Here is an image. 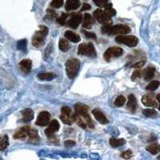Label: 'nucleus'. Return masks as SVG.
Returning <instances> with one entry per match:
<instances>
[{
	"label": "nucleus",
	"mask_w": 160,
	"mask_h": 160,
	"mask_svg": "<svg viewBox=\"0 0 160 160\" xmlns=\"http://www.w3.org/2000/svg\"><path fill=\"white\" fill-rule=\"evenodd\" d=\"M75 112L74 114V119L79 127L83 129L89 127L94 128L91 118L88 114V108L83 104L78 103L75 105Z\"/></svg>",
	"instance_id": "obj_1"
},
{
	"label": "nucleus",
	"mask_w": 160,
	"mask_h": 160,
	"mask_svg": "<svg viewBox=\"0 0 160 160\" xmlns=\"http://www.w3.org/2000/svg\"><path fill=\"white\" fill-rule=\"evenodd\" d=\"M131 31V28L127 25H116L113 27L105 26L102 28V32L109 35H126V34H129Z\"/></svg>",
	"instance_id": "obj_2"
},
{
	"label": "nucleus",
	"mask_w": 160,
	"mask_h": 160,
	"mask_svg": "<svg viewBox=\"0 0 160 160\" xmlns=\"http://www.w3.org/2000/svg\"><path fill=\"white\" fill-rule=\"evenodd\" d=\"M80 62L77 58H70L66 62V73L70 78H74L79 70Z\"/></svg>",
	"instance_id": "obj_3"
},
{
	"label": "nucleus",
	"mask_w": 160,
	"mask_h": 160,
	"mask_svg": "<svg viewBox=\"0 0 160 160\" xmlns=\"http://www.w3.org/2000/svg\"><path fill=\"white\" fill-rule=\"evenodd\" d=\"M78 54L81 55H87V56L95 58L96 57V51L93 43L89 42L88 44L81 43L78 46Z\"/></svg>",
	"instance_id": "obj_4"
},
{
	"label": "nucleus",
	"mask_w": 160,
	"mask_h": 160,
	"mask_svg": "<svg viewBox=\"0 0 160 160\" xmlns=\"http://www.w3.org/2000/svg\"><path fill=\"white\" fill-rule=\"evenodd\" d=\"M115 41L118 43L124 44V45H127L128 47H135V46L138 44V38H136L134 35H128V36H125V35H118L115 38Z\"/></svg>",
	"instance_id": "obj_5"
},
{
	"label": "nucleus",
	"mask_w": 160,
	"mask_h": 160,
	"mask_svg": "<svg viewBox=\"0 0 160 160\" xmlns=\"http://www.w3.org/2000/svg\"><path fill=\"white\" fill-rule=\"evenodd\" d=\"M93 15H94L95 19L101 24H104L105 26H110L112 23V19L111 18V17L107 15V13L102 10H96L95 11H94Z\"/></svg>",
	"instance_id": "obj_6"
},
{
	"label": "nucleus",
	"mask_w": 160,
	"mask_h": 160,
	"mask_svg": "<svg viewBox=\"0 0 160 160\" xmlns=\"http://www.w3.org/2000/svg\"><path fill=\"white\" fill-rule=\"evenodd\" d=\"M123 53V50L121 48H118V47H112V48H108L106 52L104 53V58L107 61H110L111 58H117L122 55Z\"/></svg>",
	"instance_id": "obj_7"
},
{
	"label": "nucleus",
	"mask_w": 160,
	"mask_h": 160,
	"mask_svg": "<svg viewBox=\"0 0 160 160\" xmlns=\"http://www.w3.org/2000/svg\"><path fill=\"white\" fill-rule=\"evenodd\" d=\"M50 118H51V115H50V114L48 111H42L38 115V118H37L35 123L38 126L45 127V126H47L49 123Z\"/></svg>",
	"instance_id": "obj_8"
},
{
	"label": "nucleus",
	"mask_w": 160,
	"mask_h": 160,
	"mask_svg": "<svg viewBox=\"0 0 160 160\" xmlns=\"http://www.w3.org/2000/svg\"><path fill=\"white\" fill-rule=\"evenodd\" d=\"M82 21V15L80 13L74 14L68 22V25L73 29H76Z\"/></svg>",
	"instance_id": "obj_9"
},
{
	"label": "nucleus",
	"mask_w": 160,
	"mask_h": 160,
	"mask_svg": "<svg viewBox=\"0 0 160 160\" xmlns=\"http://www.w3.org/2000/svg\"><path fill=\"white\" fill-rule=\"evenodd\" d=\"M59 129V123L57 120H53L50 122V125H49V128L48 129H46L45 133L46 135H48L50 138H51L52 136H54V134H55L56 131H58Z\"/></svg>",
	"instance_id": "obj_10"
},
{
	"label": "nucleus",
	"mask_w": 160,
	"mask_h": 160,
	"mask_svg": "<svg viewBox=\"0 0 160 160\" xmlns=\"http://www.w3.org/2000/svg\"><path fill=\"white\" fill-rule=\"evenodd\" d=\"M31 131V128L29 127H23L21 129L18 130L15 135H14V138L15 139H26L29 136V133Z\"/></svg>",
	"instance_id": "obj_11"
},
{
	"label": "nucleus",
	"mask_w": 160,
	"mask_h": 160,
	"mask_svg": "<svg viewBox=\"0 0 160 160\" xmlns=\"http://www.w3.org/2000/svg\"><path fill=\"white\" fill-rule=\"evenodd\" d=\"M92 114L93 115L95 116V118H96V120L98 121V122H100L101 124H107L109 122L108 119L107 118V117L104 115L102 111H100V110L98 109H95L92 111Z\"/></svg>",
	"instance_id": "obj_12"
},
{
	"label": "nucleus",
	"mask_w": 160,
	"mask_h": 160,
	"mask_svg": "<svg viewBox=\"0 0 160 160\" xmlns=\"http://www.w3.org/2000/svg\"><path fill=\"white\" fill-rule=\"evenodd\" d=\"M142 104H144L147 107H150V108H156L158 106L156 100L154 98V97L150 95H146L142 96Z\"/></svg>",
	"instance_id": "obj_13"
},
{
	"label": "nucleus",
	"mask_w": 160,
	"mask_h": 160,
	"mask_svg": "<svg viewBox=\"0 0 160 160\" xmlns=\"http://www.w3.org/2000/svg\"><path fill=\"white\" fill-rule=\"evenodd\" d=\"M81 5L79 0H67L65 5V9L67 11H73V10H76Z\"/></svg>",
	"instance_id": "obj_14"
},
{
	"label": "nucleus",
	"mask_w": 160,
	"mask_h": 160,
	"mask_svg": "<svg viewBox=\"0 0 160 160\" xmlns=\"http://www.w3.org/2000/svg\"><path fill=\"white\" fill-rule=\"evenodd\" d=\"M31 66H32V62L30 59H22L19 62L20 69L26 74H28L31 71Z\"/></svg>",
	"instance_id": "obj_15"
},
{
	"label": "nucleus",
	"mask_w": 160,
	"mask_h": 160,
	"mask_svg": "<svg viewBox=\"0 0 160 160\" xmlns=\"http://www.w3.org/2000/svg\"><path fill=\"white\" fill-rule=\"evenodd\" d=\"M155 68L153 67H148V68H146L145 71L142 72V75H143V78L145 81H149L151 80L153 77L155 76Z\"/></svg>",
	"instance_id": "obj_16"
},
{
	"label": "nucleus",
	"mask_w": 160,
	"mask_h": 160,
	"mask_svg": "<svg viewBox=\"0 0 160 160\" xmlns=\"http://www.w3.org/2000/svg\"><path fill=\"white\" fill-rule=\"evenodd\" d=\"M64 35H65L66 38H68L71 42H75V43L78 42L81 40L79 35H77V34H75V32H73L71 31H67L65 32V34H64Z\"/></svg>",
	"instance_id": "obj_17"
},
{
	"label": "nucleus",
	"mask_w": 160,
	"mask_h": 160,
	"mask_svg": "<svg viewBox=\"0 0 160 160\" xmlns=\"http://www.w3.org/2000/svg\"><path fill=\"white\" fill-rule=\"evenodd\" d=\"M83 16L84 19L82 26H83V28H87V29H90L94 25V23H95V20H94L93 17L90 14H85Z\"/></svg>",
	"instance_id": "obj_18"
},
{
	"label": "nucleus",
	"mask_w": 160,
	"mask_h": 160,
	"mask_svg": "<svg viewBox=\"0 0 160 160\" xmlns=\"http://www.w3.org/2000/svg\"><path fill=\"white\" fill-rule=\"evenodd\" d=\"M22 121L23 122H30L34 118V112L31 109L28 108L22 111Z\"/></svg>",
	"instance_id": "obj_19"
},
{
	"label": "nucleus",
	"mask_w": 160,
	"mask_h": 160,
	"mask_svg": "<svg viewBox=\"0 0 160 160\" xmlns=\"http://www.w3.org/2000/svg\"><path fill=\"white\" fill-rule=\"evenodd\" d=\"M137 107V101L135 97L133 95H131L128 96V108L131 111L135 112V109Z\"/></svg>",
	"instance_id": "obj_20"
},
{
	"label": "nucleus",
	"mask_w": 160,
	"mask_h": 160,
	"mask_svg": "<svg viewBox=\"0 0 160 160\" xmlns=\"http://www.w3.org/2000/svg\"><path fill=\"white\" fill-rule=\"evenodd\" d=\"M38 78L42 81H51L56 78V75L54 73H39L38 75Z\"/></svg>",
	"instance_id": "obj_21"
},
{
	"label": "nucleus",
	"mask_w": 160,
	"mask_h": 160,
	"mask_svg": "<svg viewBox=\"0 0 160 160\" xmlns=\"http://www.w3.org/2000/svg\"><path fill=\"white\" fill-rule=\"evenodd\" d=\"M109 142L110 145L113 148H118V147H121L126 143V140L123 138H111L109 140Z\"/></svg>",
	"instance_id": "obj_22"
},
{
	"label": "nucleus",
	"mask_w": 160,
	"mask_h": 160,
	"mask_svg": "<svg viewBox=\"0 0 160 160\" xmlns=\"http://www.w3.org/2000/svg\"><path fill=\"white\" fill-rule=\"evenodd\" d=\"M44 39H45L44 37L37 35L36 33H35V35L34 36V38H33L32 39V44L35 46V47H36V48L42 47L44 44Z\"/></svg>",
	"instance_id": "obj_23"
},
{
	"label": "nucleus",
	"mask_w": 160,
	"mask_h": 160,
	"mask_svg": "<svg viewBox=\"0 0 160 160\" xmlns=\"http://www.w3.org/2000/svg\"><path fill=\"white\" fill-rule=\"evenodd\" d=\"M147 151L152 155H157L160 152V145L158 143H152L147 147Z\"/></svg>",
	"instance_id": "obj_24"
},
{
	"label": "nucleus",
	"mask_w": 160,
	"mask_h": 160,
	"mask_svg": "<svg viewBox=\"0 0 160 160\" xmlns=\"http://www.w3.org/2000/svg\"><path fill=\"white\" fill-rule=\"evenodd\" d=\"M58 48L59 49L61 50L62 51H68L70 48V45H69V42L67 39L65 38H62V39H60L59 41V43H58Z\"/></svg>",
	"instance_id": "obj_25"
},
{
	"label": "nucleus",
	"mask_w": 160,
	"mask_h": 160,
	"mask_svg": "<svg viewBox=\"0 0 160 160\" xmlns=\"http://www.w3.org/2000/svg\"><path fill=\"white\" fill-rule=\"evenodd\" d=\"M60 119L62 120V122L63 123L68 124V125H71L73 121H75V119H74V115H67L61 114V115H60Z\"/></svg>",
	"instance_id": "obj_26"
},
{
	"label": "nucleus",
	"mask_w": 160,
	"mask_h": 160,
	"mask_svg": "<svg viewBox=\"0 0 160 160\" xmlns=\"http://www.w3.org/2000/svg\"><path fill=\"white\" fill-rule=\"evenodd\" d=\"M9 145V140L8 135H4L0 138V151H4Z\"/></svg>",
	"instance_id": "obj_27"
},
{
	"label": "nucleus",
	"mask_w": 160,
	"mask_h": 160,
	"mask_svg": "<svg viewBox=\"0 0 160 160\" xmlns=\"http://www.w3.org/2000/svg\"><path fill=\"white\" fill-rule=\"evenodd\" d=\"M28 137H29L30 140L34 142H38V141H39V137H38V132H37L36 130L31 129V131H30V133H29V136Z\"/></svg>",
	"instance_id": "obj_28"
},
{
	"label": "nucleus",
	"mask_w": 160,
	"mask_h": 160,
	"mask_svg": "<svg viewBox=\"0 0 160 160\" xmlns=\"http://www.w3.org/2000/svg\"><path fill=\"white\" fill-rule=\"evenodd\" d=\"M159 85L160 82H158V81H152V82H150V83L147 86L146 89L148 90V91H155L156 89H158Z\"/></svg>",
	"instance_id": "obj_29"
},
{
	"label": "nucleus",
	"mask_w": 160,
	"mask_h": 160,
	"mask_svg": "<svg viewBox=\"0 0 160 160\" xmlns=\"http://www.w3.org/2000/svg\"><path fill=\"white\" fill-rule=\"evenodd\" d=\"M143 115L147 117H150V118H153L157 115V112L153 109H145L142 111Z\"/></svg>",
	"instance_id": "obj_30"
},
{
	"label": "nucleus",
	"mask_w": 160,
	"mask_h": 160,
	"mask_svg": "<svg viewBox=\"0 0 160 160\" xmlns=\"http://www.w3.org/2000/svg\"><path fill=\"white\" fill-rule=\"evenodd\" d=\"M37 35H41V36L46 38V36L48 35V28L46 27V26H40L39 31L36 32Z\"/></svg>",
	"instance_id": "obj_31"
},
{
	"label": "nucleus",
	"mask_w": 160,
	"mask_h": 160,
	"mask_svg": "<svg viewBox=\"0 0 160 160\" xmlns=\"http://www.w3.org/2000/svg\"><path fill=\"white\" fill-rule=\"evenodd\" d=\"M105 9H106L105 12L107 13V15H109L110 17L113 16V15H115V14H116L115 10L114 9V8H112V5H111V3L108 4V5L105 8Z\"/></svg>",
	"instance_id": "obj_32"
},
{
	"label": "nucleus",
	"mask_w": 160,
	"mask_h": 160,
	"mask_svg": "<svg viewBox=\"0 0 160 160\" xmlns=\"http://www.w3.org/2000/svg\"><path fill=\"white\" fill-rule=\"evenodd\" d=\"M126 102V98L125 97L122 96V95H119L118 97H117V98L115 99V105L116 106V107H122V106H123V104L125 103Z\"/></svg>",
	"instance_id": "obj_33"
},
{
	"label": "nucleus",
	"mask_w": 160,
	"mask_h": 160,
	"mask_svg": "<svg viewBox=\"0 0 160 160\" xmlns=\"http://www.w3.org/2000/svg\"><path fill=\"white\" fill-rule=\"evenodd\" d=\"M93 1L98 8H106L110 3L108 0H93Z\"/></svg>",
	"instance_id": "obj_34"
},
{
	"label": "nucleus",
	"mask_w": 160,
	"mask_h": 160,
	"mask_svg": "<svg viewBox=\"0 0 160 160\" xmlns=\"http://www.w3.org/2000/svg\"><path fill=\"white\" fill-rule=\"evenodd\" d=\"M17 48L18 50H21V51H25L27 49V40L26 39H22L19 40L17 43Z\"/></svg>",
	"instance_id": "obj_35"
},
{
	"label": "nucleus",
	"mask_w": 160,
	"mask_h": 160,
	"mask_svg": "<svg viewBox=\"0 0 160 160\" xmlns=\"http://www.w3.org/2000/svg\"><path fill=\"white\" fill-rule=\"evenodd\" d=\"M62 5H63V1L62 0H52L51 3V6L54 8H59Z\"/></svg>",
	"instance_id": "obj_36"
},
{
	"label": "nucleus",
	"mask_w": 160,
	"mask_h": 160,
	"mask_svg": "<svg viewBox=\"0 0 160 160\" xmlns=\"http://www.w3.org/2000/svg\"><path fill=\"white\" fill-rule=\"evenodd\" d=\"M142 76V71H141V70H136V71H134V73H133L132 76H131V79H132L133 81H135V80L138 79V78H140Z\"/></svg>",
	"instance_id": "obj_37"
},
{
	"label": "nucleus",
	"mask_w": 160,
	"mask_h": 160,
	"mask_svg": "<svg viewBox=\"0 0 160 160\" xmlns=\"http://www.w3.org/2000/svg\"><path fill=\"white\" fill-rule=\"evenodd\" d=\"M68 15H67V14H64V13H62V15L59 17V18H57V22H58V24H60V25H65V22H66V19H67V18H68Z\"/></svg>",
	"instance_id": "obj_38"
},
{
	"label": "nucleus",
	"mask_w": 160,
	"mask_h": 160,
	"mask_svg": "<svg viewBox=\"0 0 160 160\" xmlns=\"http://www.w3.org/2000/svg\"><path fill=\"white\" fill-rule=\"evenodd\" d=\"M61 113H62V115H71V109L69 108V107H62V109H61Z\"/></svg>",
	"instance_id": "obj_39"
},
{
	"label": "nucleus",
	"mask_w": 160,
	"mask_h": 160,
	"mask_svg": "<svg viewBox=\"0 0 160 160\" xmlns=\"http://www.w3.org/2000/svg\"><path fill=\"white\" fill-rule=\"evenodd\" d=\"M131 156H132V152L130 150L124 151V152H122L121 154V157L123 158L124 159H130L131 158Z\"/></svg>",
	"instance_id": "obj_40"
},
{
	"label": "nucleus",
	"mask_w": 160,
	"mask_h": 160,
	"mask_svg": "<svg viewBox=\"0 0 160 160\" xmlns=\"http://www.w3.org/2000/svg\"><path fill=\"white\" fill-rule=\"evenodd\" d=\"M82 33H83L84 35L88 37V38H91V39H96L97 38V37H96V35H95V33L89 32V31H82Z\"/></svg>",
	"instance_id": "obj_41"
},
{
	"label": "nucleus",
	"mask_w": 160,
	"mask_h": 160,
	"mask_svg": "<svg viewBox=\"0 0 160 160\" xmlns=\"http://www.w3.org/2000/svg\"><path fill=\"white\" fill-rule=\"evenodd\" d=\"M145 58H143V59L140 60V61H138V62H137L136 63H135L134 65H132V68H142V66L145 64Z\"/></svg>",
	"instance_id": "obj_42"
},
{
	"label": "nucleus",
	"mask_w": 160,
	"mask_h": 160,
	"mask_svg": "<svg viewBox=\"0 0 160 160\" xmlns=\"http://www.w3.org/2000/svg\"><path fill=\"white\" fill-rule=\"evenodd\" d=\"M47 12H48V15H47V16H48V18L52 19V18H55V16H56V13H55L54 11H52V10L48 9V11H47Z\"/></svg>",
	"instance_id": "obj_43"
},
{
	"label": "nucleus",
	"mask_w": 160,
	"mask_h": 160,
	"mask_svg": "<svg viewBox=\"0 0 160 160\" xmlns=\"http://www.w3.org/2000/svg\"><path fill=\"white\" fill-rule=\"evenodd\" d=\"M64 144L67 148H71L73 146L75 145V141H72V140H67L64 142Z\"/></svg>",
	"instance_id": "obj_44"
},
{
	"label": "nucleus",
	"mask_w": 160,
	"mask_h": 160,
	"mask_svg": "<svg viewBox=\"0 0 160 160\" xmlns=\"http://www.w3.org/2000/svg\"><path fill=\"white\" fill-rule=\"evenodd\" d=\"M51 50H52V48H51V44H49L48 47V48L45 50V55L47 57L49 56V55L51 54Z\"/></svg>",
	"instance_id": "obj_45"
},
{
	"label": "nucleus",
	"mask_w": 160,
	"mask_h": 160,
	"mask_svg": "<svg viewBox=\"0 0 160 160\" xmlns=\"http://www.w3.org/2000/svg\"><path fill=\"white\" fill-rule=\"evenodd\" d=\"M91 8V5L88 3H83V5H82V9H81V11H88V10H90Z\"/></svg>",
	"instance_id": "obj_46"
},
{
	"label": "nucleus",
	"mask_w": 160,
	"mask_h": 160,
	"mask_svg": "<svg viewBox=\"0 0 160 160\" xmlns=\"http://www.w3.org/2000/svg\"><path fill=\"white\" fill-rule=\"evenodd\" d=\"M156 99L158 102H160V94H158V95H156Z\"/></svg>",
	"instance_id": "obj_47"
},
{
	"label": "nucleus",
	"mask_w": 160,
	"mask_h": 160,
	"mask_svg": "<svg viewBox=\"0 0 160 160\" xmlns=\"http://www.w3.org/2000/svg\"><path fill=\"white\" fill-rule=\"evenodd\" d=\"M158 110H159V111H160V106H159V107H158Z\"/></svg>",
	"instance_id": "obj_48"
},
{
	"label": "nucleus",
	"mask_w": 160,
	"mask_h": 160,
	"mask_svg": "<svg viewBox=\"0 0 160 160\" xmlns=\"http://www.w3.org/2000/svg\"><path fill=\"white\" fill-rule=\"evenodd\" d=\"M158 159H160V155H159V156H158Z\"/></svg>",
	"instance_id": "obj_49"
},
{
	"label": "nucleus",
	"mask_w": 160,
	"mask_h": 160,
	"mask_svg": "<svg viewBox=\"0 0 160 160\" xmlns=\"http://www.w3.org/2000/svg\"><path fill=\"white\" fill-rule=\"evenodd\" d=\"M0 160H1V158H0Z\"/></svg>",
	"instance_id": "obj_50"
}]
</instances>
